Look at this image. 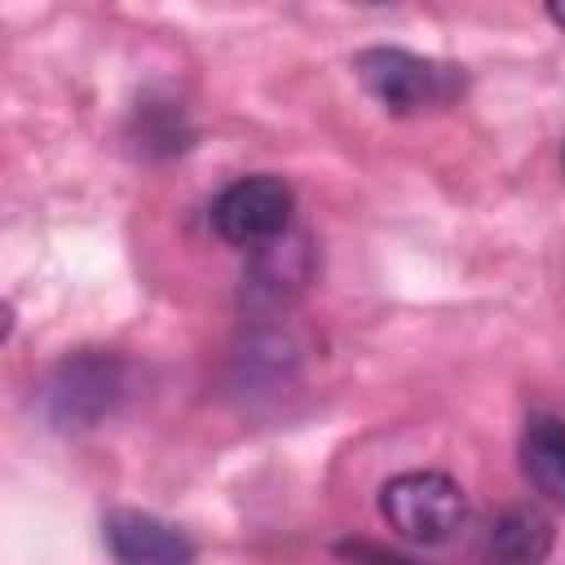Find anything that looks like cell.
Here are the masks:
<instances>
[{
    "label": "cell",
    "instance_id": "cell-1",
    "mask_svg": "<svg viewBox=\"0 0 565 565\" xmlns=\"http://www.w3.org/2000/svg\"><path fill=\"white\" fill-rule=\"evenodd\" d=\"M358 84L388 110V115H424V110H446L463 93V66L419 57L411 49L375 44L353 57Z\"/></svg>",
    "mask_w": 565,
    "mask_h": 565
},
{
    "label": "cell",
    "instance_id": "cell-2",
    "mask_svg": "<svg viewBox=\"0 0 565 565\" xmlns=\"http://www.w3.org/2000/svg\"><path fill=\"white\" fill-rule=\"evenodd\" d=\"M124 388H128V371L119 362V353L110 349H75L66 353L49 380H44V415L53 428H93L102 424L119 402H124Z\"/></svg>",
    "mask_w": 565,
    "mask_h": 565
},
{
    "label": "cell",
    "instance_id": "cell-3",
    "mask_svg": "<svg viewBox=\"0 0 565 565\" xmlns=\"http://www.w3.org/2000/svg\"><path fill=\"white\" fill-rule=\"evenodd\" d=\"M380 516L393 534L411 543H446L468 521V494L455 477L437 468H415L380 486Z\"/></svg>",
    "mask_w": 565,
    "mask_h": 565
},
{
    "label": "cell",
    "instance_id": "cell-4",
    "mask_svg": "<svg viewBox=\"0 0 565 565\" xmlns=\"http://www.w3.org/2000/svg\"><path fill=\"white\" fill-rule=\"evenodd\" d=\"M291 207H296V194L282 177L252 172V177L230 181L212 199V230L230 247L256 252V247H265V243H274L278 234L291 230Z\"/></svg>",
    "mask_w": 565,
    "mask_h": 565
},
{
    "label": "cell",
    "instance_id": "cell-5",
    "mask_svg": "<svg viewBox=\"0 0 565 565\" xmlns=\"http://www.w3.org/2000/svg\"><path fill=\"white\" fill-rule=\"evenodd\" d=\"M313 278V243L300 230L278 234L274 243L256 247L243 274V309L247 313H278L287 309Z\"/></svg>",
    "mask_w": 565,
    "mask_h": 565
},
{
    "label": "cell",
    "instance_id": "cell-6",
    "mask_svg": "<svg viewBox=\"0 0 565 565\" xmlns=\"http://www.w3.org/2000/svg\"><path fill=\"white\" fill-rule=\"evenodd\" d=\"M102 539L119 565H194V543L163 516L119 508L102 521Z\"/></svg>",
    "mask_w": 565,
    "mask_h": 565
},
{
    "label": "cell",
    "instance_id": "cell-7",
    "mask_svg": "<svg viewBox=\"0 0 565 565\" xmlns=\"http://www.w3.org/2000/svg\"><path fill=\"white\" fill-rule=\"evenodd\" d=\"M556 543L552 516L534 503L503 508L481 543V565H543Z\"/></svg>",
    "mask_w": 565,
    "mask_h": 565
},
{
    "label": "cell",
    "instance_id": "cell-8",
    "mask_svg": "<svg viewBox=\"0 0 565 565\" xmlns=\"http://www.w3.org/2000/svg\"><path fill=\"white\" fill-rule=\"evenodd\" d=\"M521 472H525V481L543 499L565 503V419H556V415L525 419V433H521Z\"/></svg>",
    "mask_w": 565,
    "mask_h": 565
},
{
    "label": "cell",
    "instance_id": "cell-9",
    "mask_svg": "<svg viewBox=\"0 0 565 565\" xmlns=\"http://www.w3.org/2000/svg\"><path fill=\"white\" fill-rule=\"evenodd\" d=\"M547 18H552L556 26H565V4H547Z\"/></svg>",
    "mask_w": 565,
    "mask_h": 565
},
{
    "label": "cell",
    "instance_id": "cell-10",
    "mask_svg": "<svg viewBox=\"0 0 565 565\" xmlns=\"http://www.w3.org/2000/svg\"><path fill=\"white\" fill-rule=\"evenodd\" d=\"M561 163H565V146H561Z\"/></svg>",
    "mask_w": 565,
    "mask_h": 565
}]
</instances>
